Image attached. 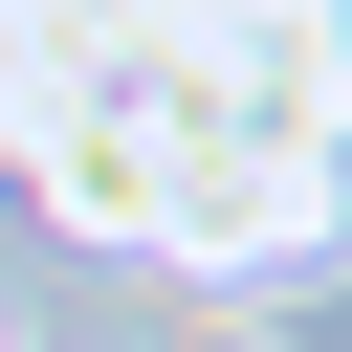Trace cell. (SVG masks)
Segmentation results:
<instances>
[{
  "instance_id": "1",
  "label": "cell",
  "mask_w": 352,
  "mask_h": 352,
  "mask_svg": "<svg viewBox=\"0 0 352 352\" xmlns=\"http://www.w3.org/2000/svg\"><path fill=\"white\" fill-rule=\"evenodd\" d=\"M0 154L88 242L286 308L352 242V0H0Z\"/></svg>"
}]
</instances>
